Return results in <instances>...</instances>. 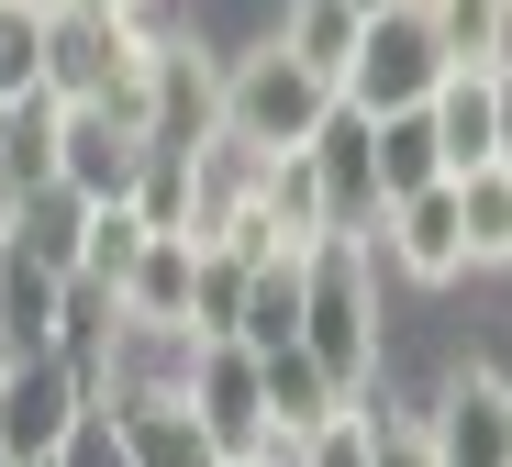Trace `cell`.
Instances as JSON below:
<instances>
[{
	"label": "cell",
	"mask_w": 512,
	"mask_h": 467,
	"mask_svg": "<svg viewBox=\"0 0 512 467\" xmlns=\"http://www.w3.org/2000/svg\"><path fill=\"white\" fill-rule=\"evenodd\" d=\"M167 34L145 12H101V0H45V101H101L145 134Z\"/></svg>",
	"instance_id": "cell-1"
},
{
	"label": "cell",
	"mask_w": 512,
	"mask_h": 467,
	"mask_svg": "<svg viewBox=\"0 0 512 467\" xmlns=\"http://www.w3.org/2000/svg\"><path fill=\"white\" fill-rule=\"evenodd\" d=\"M334 112H346V101H334V78H323V67H301L279 34H256L245 56H223V67H212V134H223V145H245V156H301Z\"/></svg>",
	"instance_id": "cell-2"
},
{
	"label": "cell",
	"mask_w": 512,
	"mask_h": 467,
	"mask_svg": "<svg viewBox=\"0 0 512 467\" xmlns=\"http://www.w3.org/2000/svg\"><path fill=\"white\" fill-rule=\"evenodd\" d=\"M301 356H312L346 401H379V290H368V245H312V256H301Z\"/></svg>",
	"instance_id": "cell-3"
},
{
	"label": "cell",
	"mask_w": 512,
	"mask_h": 467,
	"mask_svg": "<svg viewBox=\"0 0 512 467\" xmlns=\"http://www.w3.org/2000/svg\"><path fill=\"white\" fill-rule=\"evenodd\" d=\"M446 78H457V56H446L435 12H423V0H379V12L357 23V56H346V78H334V101H346L357 123H390V112H423Z\"/></svg>",
	"instance_id": "cell-4"
},
{
	"label": "cell",
	"mask_w": 512,
	"mask_h": 467,
	"mask_svg": "<svg viewBox=\"0 0 512 467\" xmlns=\"http://www.w3.org/2000/svg\"><path fill=\"white\" fill-rule=\"evenodd\" d=\"M45 178L67 201H145V178H156V145L123 123V112H101V101H45Z\"/></svg>",
	"instance_id": "cell-5"
},
{
	"label": "cell",
	"mask_w": 512,
	"mask_h": 467,
	"mask_svg": "<svg viewBox=\"0 0 512 467\" xmlns=\"http://www.w3.org/2000/svg\"><path fill=\"white\" fill-rule=\"evenodd\" d=\"M101 412L90 390V367L78 356H23V367H0V467H56L67 434Z\"/></svg>",
	"instance_id": "cell-6"
},
{
	"label": "cell",
	"mask_w": 512,
	"mask_h": 467,
	"mask_svg": "<svg viewBox=\"0 0 512 467\" xmlns=\"http://www.w3.org/2000/svg\"><path fill=\"white\" fill-rule=\"evenodd\" d=\"M368 256H390L412 290H457V278H479V267H468V212H457V178H423V190L379 201Z\"/></svg>",
	"instance_id": "cell-7"
},
{
	"label": "cell",
	"mask_w": 512,
	"mask_h": 467,
	"mask_svg": "<svg viewBox=\"0 0 512 467\" xmlns=\"http://www.w3.org/2000/svg\"><path fill=\"white\" fill-rule=\"evenodd\" d=\"M101 301H112V323H134V334H201V234L145 223L134 267L112 278Z\"/></svg>",
	"instance_id": "cell-8"
},
{
	"label": "cell",
	"mask_w": 512,
	"mask_h": 467,
	"mask_svg": "<svg viewBox=\"0 0 512 467\" xmlns=\"http://www.w3.org/2000/svg\"><path fill=\"white\" fill-rule=\"evenodd\" d=\"M423 423V456L435 467H512V379L501 367H446V390H435V412H412Z\"/></svg>",
	"instance_id": "cell-9"
},
{
	"label": "cell",
	"mask_w": 512,
	"mask_h": 467,
	"mask_svg": "<svg viewBox=\"0 0 512 467\" xmlns=\"http://www.w3.org/2000/svg\"><path fill=\"white\" fill-rule=\"evenodd\" d=\"M179 401L201 412V434H212V456H223V467H234V456H268V379H256V356H245V345L201 334V345H190Z\"/></svg>",
	"instance_id": "cell-10"
},
{
	"label": "cell",
	"mask_w": 512,
	"mask_h": 467,
	"mask_svg": "<svg viewBox=\"0 0 512 467\" xmlns=\"http://www.w3.org/2000/svg\"><path fill=\"white\" fill-rule=\"evenodd\" d=\"M301 156H312V190H323V245H368V234H379V156H368V123L334 112Z\"/></svg>",
	"instance_id": "cell-11"
},
{
	"label": "cell",
	"mask_w": 512,
	"mask_h": 467,
	"mask_svg": "<svg viewBox=\"0 0 512 467\" xmlns=\"http://www.w3.org/2000/svg\"><path fill=\"white\" fill-rule=\"evenodd\" d=\"M101 423H112L123 467H223L212 434H201V412L179 390H101Z\"/></svg>",
	"instance_id": "cell-12"
},
{
	"label": "cell",
	"mask_w": 512,
	"mask_h": 467,
	"mask_svg": "<svg viewBox=\"0 0 512 467\" xmlns=\"http://www.w3.org/2000/svg\"><path fill=\"white\" fill-rule=\"evenodd\" d=\"M67 301H78V278H56L34 256H0V367L67 356Z\"/></svg>",
	"instance_id": "cell-13"
},
{
	"label": "cell",
	"mask_w": 512,
	"mask_h": 467,
	"mask_svg": "<svg viewBox=\"0 0 512 467\" xmlns=\"http://www.w3.org/2000/svg\"><path fill=\"white\" fill-rule=\"evenodd\" d=\"M256 379H268V456H279V467H290V456H301V445H312V434H323L334 412H357V401L334 390L323 367L301 356V345H279V356H256Z\"/></svg>",
	"instance_id": "cell-14"
},
{
	"label": "cell",
	"mask_w": 512,
	"mask_h": 467,
	"mask_svg": "<svg viewBox=\"0 0 512 467\" xmlns=\"http://www.w3.org/2000/svg\"><path fill=\"white\" fill-rule=\"evenodd\" d=\"M223 345H245V356L301 345V256H268V267L234 278V323H223Z\"/></svg>",
	"instance_id": "cell-15"
},
{
	"label": "cell",
	"mask_w": 512,
	"mask_h": 467,
	"mask_svg": "<svg viewBox=\"0 0 512 467\" xmlns=\"http://www.w3.org/2000/svg\"><path fill=\"white\" fill-rule=\"evenodd\" d=\"M12 256L78 278V256H90V201H67L56 178H23V190H12Z\"/></svg>",
	"instance_id": "cell-16"
},
{
	"label": "cell",
	"mask_w": 512,
	"mask_h": 467,
	"mask_svg": "<svg viewBox=\"0 0 512 467\" xmlns=\"http://www.w3.org/2000/svg\"><path fill=\"white\" fill-rule=\"evenodd\" d=\"M423 123H435V167H446V178L501 167V134H490V67H457L435 101H423Z\"/></svg>",
	"instance_id": "cell-17"
},
{
	"label": "cell",
	"mask_w": 512,
	"mask_h": 467,
	"mask_svg": "<svg viewBox=\"0 0 512 467\" xmlns=\"http://www.w3.org/2000/svg\"><path fill=\"white\" fill-rule=\"evenodd\" d=\"M212 134V67L190 56V45H167L156 56V101H145V145H156V167L167 156H190Z\"/></svg>",
	"instance_id": "cell-18"
},
{
	"label": "cell",
	"mask_w": 512,
	"mask_h": 467,
	"mask_svg": "<svg viewBox=\"0 0 512 467\" xmlns=\"http://www.w3.org/2000/svg\"><path fill=\"white\" fill-rule=\"evenodd\" d=\"M45 112V0H0V123Z\"/></svg>",
	"instance_id": "cell-19"
},
{
	"label": "cell",
	"mask_w": 512,
	"mask_h": 467,
	"mask_svg": "<svg viewBox=\"0 0 512 467\" xmlns=\"http://www.w3.org/2000/svg\"><path fill=\"white\" fill-rule=\"evenodd\" d=\"M357 23L368 12H346V0H279V45L301 56V67H323V78H346V56H357Z\"/></svg>",
	"instance_id": "cell-20"
},
{
	"label": "cell",
	"mask_w": 512,
	"mask_h": 467,
	"mask_svg": "<svg viewBox=\"0 0 512 467\" xmlns=\"http://www.w3.org/2000/svg\"><path fill=\"white\" fill-rule=\"evenodd\" d=\"M368 156H379V201L423 190V178H446V167H435V123H423V112H390V123H368Z\"/></svg>",
	"instance_id": "cell-21"
},
{
	"label": "cell",
	"mask_w": 512,
	"mask_h": 467,
	"mask_svg": "<svg viewBox=\"0 0 512 467\" xmlns=\"http://www.w3.org/2000/svg\"><path fill=\"white\" fill-rule=\"evenodd\" d=\"M457 212H468V267H501L512 256V167H468Z\"/></svg>",
	"instance_id": "cell-22"
},
{
	"label": "cell",
	"mask_w": 512,
	"mask_h": 467,
	"mask_svg": "<svg viewBox=\"0 0 512 467\" xmlns=\"http://www.w3.org/2000/svg\"><path fill=\"white\" fill-rule=\"evenodd\" d=\"M423 12H435V34H446L457 67H501L512 56V12L501 0H423Z\"/></svg>",
	"instance_id": "cell-23"
},
{
	"label": "cell",
	"mask_w": 512,
	"mask_h": 467,
	"mask_svg": "<svg viewBox=\"0 0 512 467\" xmlns=\"http://www.w3.org/2000/svg\"><path fill=\"white\" fill-rule=\"evenodd\" d=\"M357 412H368V467H435L412 412H390V401H357Z\"/></svg>",
	"instance_id": "cell-24"
},
{
	"label": "cell",
	"mask_w": 512,
	"mask_h": 467,
	"mask_svg": "<svg viewBox=\"0 0 512 467\" xmlns=\"http://www.w3.org/2000/svg\"><path fill=\"white\" fill-rule=\"evenodd\" d=\"M290 467H368V412H334V423H323Z\"/></svg>",
	"instance_id": "cell-25"
},
{
	"label": "cell",
	"mask_w": 512,
	"mask_h": 467,
	"mask_svg": "<svg viewBox=\"0 0 512 467\" xmlns=\"http://www.w3.org/2000/svg\"><path fill=\"white\" fill-rule=\"evenodd\" d=\"M56 467H123V445H112V423L90 412V423H78V434H67V456H56Z\"/></svg>",
	"instance_id": "cell-26"
},
{
	"label": "cell",
	"mask_w": 512,
	"mask_h": 467,
	"mask_svg": "<svg viewBox=\"0 0 512 467\" xmlns=\"http://www.w3.org/2000/svg\"><path fill=\"white\" fill-rule=\"evenodd\" d=\"M490 134H501V167H512V56L490 67Z\"/></svg>",
	"instance_id": "cell-27"
},
{
	"label": "cell",
	"mask_w": 512,
	"mask_h": 467,
	"mask_svg": "<svg viewBox=\"0 0 512 467\" xmlns=\"http://www.w3.org/2000/svg\"><path fill=\"white\" fill-rule=\"evenodd\" d=\"M0 256H12V178H0Z\"/></svg>",
	"instance_id": "cell-28"
},
{
	"label": "cell",
	"mask_w": 512,
	"mask_h": 467,
	"mask_svg": "<svg viewBox=\"0 0 512 467\" xmlns=\"http://www.w3.org/2000/svg\"><path fill=\"white\" fill-rule=\"evenodd\" d=\"M101 12H145V0H101Z\"/></svg>",
	"instance_id": "cell-29"
},
{
	"label": "cell",
	"mask_w": 512,
	"mask_h": 467,
	"mask_svg": "<svg viewBox=\"0 0 512 467\" xmlns=\"http://www.w3.org/2000/svg\"><path fill=\"white\" fill-rule=\"evenodd\" d=\"M234 467H279V456H234Z\"/></svg>",
	"instance_id": "cell-30"
},
{
	"label": "cell",
	"mask_w": 512,
	"mask_h": 467,
	"mask_svg": "<svg viewBox=\"0 0 512 467\" xmlns=\"http://www.w3.org/2000/svg\"><path fill=\"white\" fill-rule=\"evenodd\" d=\"M346 12H379V0H346Z\"/></svg>",
	"instance_id": "cell-31"
},
{
	"label": "cell",
	"mask_w": 512,
	"mask_h": 467,
	"mask_svg": "<svg viewBox=\"0 0 512 467\" xmlns=\"http://www.w3.org/2000/svg\"><path fill=\"white\" fill-rule=\"evenodd\" d=\"M501 12H512V0H501Z\"/></svg>",
	"instance_id": "cell-32"
},
{
	"label": "cell",
	"mask_w": 512,
	"mask_h": 467,
	"mask_svg": "<svg viewBox=\"0 0 512 467\" xmlns=\"http://www.w3.org/2000/svg\"><path fill=\"white\" fill-rule=\"evenodd\" d=\"M501 267H512V256H501Z\"/></svg>",
	"instance_id": "cell-33"
}]
</instances>
